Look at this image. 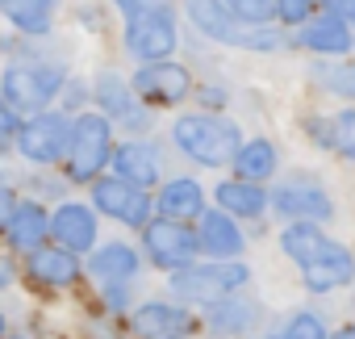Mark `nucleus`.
Instances as JSON below:
<instances>
[{
  "label": "nucleus",
  "mask_w": 355,
  "mask_h": 339,
  "mask_svg": "<svg viewBox=\"0 0 355 339\" xmlns=\"http://www.w3.org/2000/svg\"><path fill=\"white\" fill-rule=\"evenodd\" d=\"M63 88V67L55 63H9L5 80H0V97H5L17 113H46V105Z\"/></svg>",
  "instance_id": "nucleus-3"
},
{
  "label": "nucleus",
  "mask_w": 355,
  "mask_h": 339,
  "mask_svg": "<svg viewBox=\"0 0 355 339\" xmlns=\"http://www.w3.org/2000/svg\"><path fill=\"white\" fill-rule=\"evenodd\" d=\"M0 339H5V314H0Z\"/></svg>",
  "instance_id": "nucleus-40"
},
{
  "label": "nucleus",
  "mask_w": 355,
  "mask_h": 339,
  "mask_svg": "<svg viewBox=\"0 0 355 339\" xmlns=\"http://www.w3.org/2000/svg\"><path fill=\"white\" fill-rule=\"evenodd\" d=\"M17 134H21V113L5 101V97H0V142H17Z\"/></svg>",
  "instance_id": "nucleus-33"
},
{
  "label": "nucleus",
  "mask_w": 355,
  "mask_h": 339,
  "mask_svg": "<svg viewBox=\"0 0 355 339\" xmlns=\"http://www.w3.org/2000/svg\"><path fill=\"white\" fill-rule=\"evenodd\" d=\"M17 339H21V335H17Z\"/></svg>",
  "instance_id": "nucleus-42"
},
{
  "label": "nucleus",
  "mask_w": 355,
  "mask_h": 339,
  "mask_svg": "<svg viewBox=\"0 0 355 339\" xmlns=\"http://www.w3.org/2000/svg\"><path fill=\"white\" fill-rule=\"evenodd\" d=\"M326 13H334L343 22H355V0H326Z\"/></svg>",
  "instance_id": "nucleus-37"
},
{
  "label": "nucleus",
  "mask_w": 355,
  "mask_h": 339,
  "mask_svg": "<svg viewBox=\"0 0 355 339\" xmlns=\"http://www.w3.org/2000/svg\"><path fill=\"white\" fill-rule=\"evenodd\" d=\"M5 239H9L13 251H30L34 256L51 239V214L38 201H21L17 214H13V222H9V231H5Z\"/></svg>",
  "instance_id": "nucleus-20"
},
{
  "label": "nucleus",
  "mask_w": 355,
  "mask_h": 339,
  "mask_svg": "<svg viewBox=\"0 0 355 339\" xmlns=\"http://www.w3.org/2000/svg\"><path fill=\"white\" fill-rule=\"evenodd\" d=\"M243 47H247V51H280L284 42H280V34H276V30H251Z\"/></svg>",
  "instance_id": "nucleus-34"
},
{
  "label": "nucleus",
  "mask_w": 355,
  "mask_h": 339,
  "mask_svg": "<svg viewBox=\"0 0 355 339\" xmlns=\"http://www.w3.org/2000/svg\"><path fill=\"white\" fill-rule=\"evenodd\" d=\"M171 138H175V147H180L193 163H205V167L234 163L239 151H243L239 126L226 122V117H214V113H184V117H175Z\"/></svg>",
  "instance_id": "nucleus-1"
},
{
  "label": "nucleus",
  "mask_w": 355,
  "mask_h": 339,
  "mask_svg": "<svg viewBox=\"0 0 355 339\" xmlns=\"http://www.w3.org/2000/svg\"><path fill=\"white\" fill-rule=\"evenodd\" d=\"M251 276L247 264H189L180 272H171V293L175 297H184V301H222L230 297L234 289H243Z\"/></svg>",
  "instance_id": "nucleus-4"
},
{
  "label": "nucleus",
  "mask_w": 355,
  "mask_h": 339,
  "mask_svg": "<svg viewBox=\"0 0 355 339\" xmlns=\"http://www.w3.org/2000/svg\"><path fill=\"white\" fill-rule=\"evenodd\" d=\"M184 13H189V22H193L205 38H214V42H226V47H243V42H247L243 26H239L234 13L226 9V0H184Z\"/></svg>",
  "instance_id": "nucleus-15"
},
{
  "label": "nucleus",
  "mask_w": 355,
  "mask_h": 339,
  "mask_svg": "<svg viewBox=\"0 0 355 339\" xmlns=\"http://www.w3.org/2000/svg\"><path fill=\"white\" fill-rule=\"evenodd\" d=\"M272 172H276V147L268 138H247L234 159V181L263 185V181H272Z\"/></svg>",
  "instance_id": "nucleus-25"
},
{
  "label": "nucleus",
  "mask_w": 355,
  "mask_h": 339,
  "mask_svg": "<svg viewBox=\"0 0 355 339\" xmlns=\"http://www.w3.org/2000/svg\"><path fill=\"white\" fill-rule=\"evenodd\" d=\"M175 13L167 5H155L146 9L142 17L125 22V51L142 63H163L171 51H175Z\"/></svg>",
  "instance_id": "nucleus-5"
},
{
  "label": "nucleus",
  "mask_w": 355,
  "mask_h": 339,
  "mask_svg": "<svg viewBox=\"0 0 355 339\" xmlns=\"http://www.w3.org/2000/svg\"><path fill=\"white\" fill-rule=\"evenodd\" d=\"M171 339H189V335H171Z\"/></svg>",
  "instance_id": "nucleus-41"
},
{
  "label": "nucleus",
  "mask_w": 355,
  "mask_h": 339,
  "mask_svg": "<svg viewBox=\"0 0 355 339\" xmlns=\"http://www.w3.org/2000/svg\"><path fill=\"white\" fill-rule=\"evenodd\" d=\"M96 105H105V117H117V122H125V126H134V130L146 126V113L138 109L134 92L121 84L117 72H105V76L96 80Z\"/></svg>",
  "instance_id": "nucleus-22"
},
{
  "label": "nucleus",
  "mask_w": 355,
  "mask_h": 339,
  "mask_svg": "<svg viewBox=\"0 0 355 339\" xmlns=\"http://www.w3.org/2000/svg\"><path fill=\"white\" fill-rule=\"evenodd\" d=\"M113 159V126L105 113H80L71 122V147H67V181L88 185L101 176V167Z\"/></svg>",
  "instance_id": "nucleus-2"
},
{
  "label": "nucleus",
  "mask_w": 355,
  "mask_h": 339,
  "mask_svg": "<svg viewBox=\"0 0 355 339\" xmlns=\"http://www.w3.org/2000/svg\"><path fill=\"white\" fill-rule=\"evenodd\" d=\"M272 210L284 214L288 222H326V218H334L330 193L318 181H305V176H293V181L276 185L272 189Z\"/></svg>",
  "instance_id": "nucleus-8"
},
{
  "label": "nucleus",
  "mask_w": 355,
  "mask_h": 339,
  "mask_svg": "<svg viewBox=\"0 0 355 339\" xmlns=\"http://www.w3.org/2000/svg\"><path fill=\"white\" fill-rule=\"evenodd\" d=\"M67 147H71V117L67 113H38L17 134V151L34 163H59V159H67Z\"/></svg>",
  "instance_id": "nucleus-6"
},
{
  "label": "nucleus",
  "mask_w": 355,
  "mask_h": 339,
  "mask_svg": "<svg viewBox=\"0 0 355 339\" xmlns=\"http://www.w3.org/2000/svg\"><path fill=\"white\" fill-rule=\"evenodd\" d=\"M197 239H201V251L214 256L218 264H230L243 251V231L226 210H205V218L197 226Z\"/></svg>",
  "instance_id": "nucleus-16"
},
{
  "label": "nucleus",
  "mask_w": 355,
  "mask_h": 339,
  "mask_svg": "<svg viewBox=\"0 0 355 339\" xmlns=\"http://www.w3.org/2000/svg\"><path fill=\"white\" fill-rule=\"evenodd\" d=\"M272 339H330V331H326V322H322L313 310H301V314H293Z\"/></svg>",
  "instance_id": "nucleus-29"
},
{
  "label": "nucleus",
  "mask_w": 355,
  "mask_h": 339,
  "mask_svg": "<svg viewBox=\"0 0 355 339\" xmlns=\"http://www.w3.org/2000/svg\"><path fill=\"white\" fill-rule=\"evenodd\" d=\"M330 243H334V239H326V235L318 231V222H288V226H284V235H280L284 256H293L301 268H305L309 260H318Z\"/></svg>",
  "instance_id": "nucleus-26"
},
{
  "label": "nucleus",
  "mask_w": 355,
  "mask_h": 339,
  "mask_svg": "<svg viewBox=\"0 0 355 339\" xmlns=\"http://www.w3.org/2000/svg\"><path fill=\"white\" fill-rule=\"evenodd\" d=\"M26 272L38 285H46V289H67V285L80 281V260H76V251H67L59 243H46V247H38L30 256V268Z\"/></svg>",
  "instance_id": "nucleus-18"
},
{
  "label": "nucleus",
  "mask_w": 355,
  "mask_h": 339,
  "mask_svg": "<svg viewBox=\"0 0 355 339\" xmlns=\"http://www.w3.org/2000/svg\"><path fill=\"white\" fill-rule=\"evenodd\" d=\"M226 9L234 13L239 26H268L272 17H280V0H226Z\"/></svg>",
  "instance_id": "nucleus-28"
},
{
  "label": "nucleus",
  "mask_w": 355,
  "mask_h": 339,
  "mask_svg": "<svg viewBox=\"0 0 355 339\" xmlns=\"http://www.w3.org/2000/svg\"><path fill=\"white\" fill-rule=\"evenodd\" d=\"M330 339H355V322H347V326H338Z\"/></svg>",
  "instance_id": "nucleus-38"
},
{
  "label": "nucleus",
  "mask_w": 355,
  "mask_h": 339,
  "mask_svg": "<svg viewBox=\"0 0 355 339\" xmlns=\"http://www.w3.org/2000/svg\"><path fill=\"white\" fill-rule=\"evenodd\" d=\"M297 42H301L305 51H313V55H347V51H355L351 22H343V17H334V13H322V17H313L309 26H301Z\"/></svg>",
  "instance_id": "nucleus-17"
},
{
  "label": "nucleus",
  "mask_w": 355,
  "mask_h": 339,
  "mask_svg": "<svg viewBox=\"0 0 355 339\" xmlns=\"http://www.w3.org/2000/svg\"><path fill=\"white\" fill-rule=\"evenodd\" d=\"M17 193L13 189H5V185H0V231H9V222H13V214H17Z\"/></svg>",
  "instance_id": "nucleus-35"
},
{
  "label": "nucleus",
  "mask_w": 355,
  "mask_h": 339,
  "mask_svg": "<svg viewBox=\"0 0 355 339\" xmlns=\"http://www.w3.org/2000/svg\"><path fill=\"white\" fill-rule=\"evenodd\" d=\"M214 197L230 218H259L272 206V193L263 185H247V181H226V185H218Z\"/></svg>",
  "instance_id": "nucleus-24"
},
{
  "label": "nucleus",
  "mask_w": 355,
  "mask_h": 339,
  "mask_svg": "<svg viewBox=\"0 0 355 339\" xmlns=\"http://www.w3.org/2000/svg\"><path fill=\"white\" fill-rule=\"evenodd\" d=\"M13 281V268H9V260H0V285H9Z\"/></svg>",
  "instance_id": "nucleus-39"
},
{
  "label": "nucleus",
  "mask_w": 355,
  "mask_h": 339,
  "mask_svg": "<svg viewBox=\"0 0 355 339\" xmlns=\"http://www.w3.org/2000/svg\"><path fill=\"white\" fill-rule=\"evenodd\" d=\"M318 80H322L330 92L355 101V63H351V67H318Z\"/></svg>",
  "instance_id": "nucleus-31"
},
{
  "label": "nucleus",
  "mask_w": 355,
  "mask_h": 339,
  "mask_svg": "<svg viewBox=\"0 0 355 339\" xmlns=\"http://www.w3.org/2000/svg\"><path fill=\"white\" fill-rule=\"evenodd\" d=\"M255 322H259V306H255V301H243V297H222V301L205 306V326H209L214 335L243 339Z\"/></svg>",
  "instance_id": "nucleus-21"
},
{
  "label": "nucleus",
  "mask_w": 355,
  "mask_h": 339,
  "mask_svg": "<svg viewBox=\"0 0 355 339\" xmlns=\"http://www.w3.org/2000/svg\"><path fill=\"white\" fill-rule=\"evenodd\" d=\"M155 210H159L163 218H171V222H184V226H189L193 218H205V193H201V185L189 181V176L167 181V185L159 189Z\"/></svg>",
  "instance_id": "nucleus-19"
},
{
  "label": "nucleus",
  "mask_w": 355,
  "mask_h": 339,
  "mask_svg": "<svg viewBox=\"0 0 355 339\" xmlns=\"http://www.w3.org/2000/svg\"><path fill=\"white\" fill-rule=\"evenodd\" d=\"M113 172L125 181V185H134V189H150L155 181H159V147L155 142H142V138H130V142H121L117 151H113Z\"/></svg>",
  "instance_id": "nucleus-12"
},
{
  "label": "nucleus",
  "mask_w": 355,
  "mask_h": 339,
  "mask_svg": "<svg viewBox=\"0 0 355 339\" xmlns=\"http://www.w3.org/2000/svg\"><path fill=\"white\" fill-rule=\"evenodd\" d=\"M113 5H117V9L134 22V17H142L146 9H155V0H113Z\"/></svg>",
  "instance_id": "nucleus-36"
},
{
  "label": "nucleus",
  "mask_w": 355,
  "mask_h": 339,
  "mask_svg": "<svg viewBox=\"0 0 355 339\" xmlns=\"http://www.w3.org/2000/svg\"><path fill=\"white\" fill-rule=\"evenodd\" d=\"M51 239L67 251H88L96 243V214L80 201H63L51 214Z\"/></svg>",
  "instance_id": "nucleus-14"
},
{
  "label": "nucleus",
  "mask_w": 355,
  "mask_h": 339,
  "mask_svg": "<svg viewBox=\"0 0 355 339\" xmlns=\"http://www.w3.org/2000/svg\"><path fill=\"white\" fill-rule=\"evenodd\" d=\"M146 239V256L159 264V268H171V272H180L193 264V256L201 251V239L197 231H189L184 222H171V218H159L142 231Z\"/></svg>",
  "instance_id": "nucleus-7"
},
{
  "label": "nucleus",
  "mask_w": 355,
  "mask_h": 339,
  "mask_svg": "<svg viewBox=\"0 0 355 339\" xmlns=\"http://www.w3.org/2000/svg\"><path fill=\"white\" fill-rule=\"evenodd\" d=\"M134 92H138L146 105H180V101L193 92V76H189V67L171 63V59H163V63H142V67L134 72Z\"/></svg>",
  "instance_id": "nucleus-10"
},
{
  "label": "nucleus",
  "mask_w": 355,
  "mask_h": 339,
  "mask_svg": "<svg viewBox=\"0 0 355 339\" xmlns=\"http://www.w3.org/2000/svg\"><path fill=\"white\" fill-rule=\"evenodd\" d=\"M0 13L26 34H46L55 17V0H0Z\"/></svg>",
  "instance_id": "nucleus-27"
},
{
  "label": "nucleus",
  "mask_w": 355,
  "mask_h": 339,
  "mask_svg": "<svg viewBox=\"0 0 355 339\" xmlns=\"http://www.w3.org/2000/svg\"><path fill=\"white\" fill-rule=\"evenodd\" d=\"M313 0H280V22H288V26H309L313 17Z\"/></svg>",
  "instance_id": "nucleus-32"
},
{
  "label": "nucleus",
  "mask_w": 355,
  "mask_h": 339,
  "mask_svg": "<svg viewBox=\"0 0 355 339\" xmlns=\"http://www.w3.org/2000/svg\"><path fill=\"white\" fill-rule=\"evenodd\" d=\"M330 151L355 159V109H343L338 117H330Z\"/></svg>",
  "instance_id": "nucleus-30"
},
{
  "label": "nucleus",
  "mask_w": 355,
  "mask_h": 339,
  "mask_svg": "<svg viewBox=\"0 0 355 339\" xmlns=\"http://www.w3.org/2000/svg\"><path fill=\"white\" fill-rule=\"evenodd\" d=\"M301 281H305V289H309V293L343 289V285H351V281H355V256H351L347 247L330 243L318 260H309V264L301 268Z\"/></svg>",
  "instance_id": "nucleus-13"
},
{
  "label": "nucleus",
  "mask_w": 355,
  "mask_h": 339,
  "mask_svg": "<svg viewBox=\"0 0 355 339\" xmlns=\"http://www.w3.org/2000/svg\"><path fill=\"white\" fill-rule=\"evenodd\" d=\"M88 272L105 285H125L138 276V251L130 243H105L92 260H88Z\"/></svg>",
  "instance_id": "nucleus-23"
},
{
  "label": "nucleus",
  "mask_w": 355,
  "mask_h": 339,
  "mask_svg": "<svg viewBox=\"0 0 355 339\" xmlns=\"http://www.w3.org/2000/svg\"><path fill=\"white\" fill-rule=\"evenodd\" d=\"M92 206L101 210V214H109V218H117V222H125V226H150V210H155V201L142 193V189H134V185H125L121 176H105V181H96L92 185Z\"/></svg>",
  "instance_id": "nucleus-9"
},
{
  "label": "nucleus",
  "mask_w": 355,
  "mask_h": 339,
  "mask_svg": "<svg viewBox=\"0 0 355 339\" xmlns=\"http://www.w3.org/2000/svg\"><path fill=\"white\" fill-rule=\"evenodd\" d=\"M138 339H171V335H189L193 331V314L184 306L171 301H142L130 318Z\"/></svg>",
  "instance_id": "nucleus-11"
}]
</instances>
